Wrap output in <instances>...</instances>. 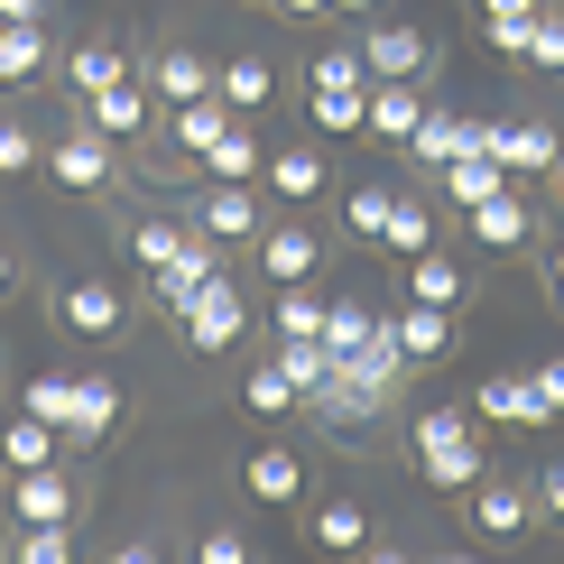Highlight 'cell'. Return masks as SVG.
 Instances as JSON below:
<instances>
[{
    "label": "cell",
    "instance_id": "cell-52",
    "mask_svg": "<svg viewBox=\"0 0 564 564\" xmlns=\"http://www.w3.org/2000/svg\"><path fill=\"white\" fill-rule=\"evenodd\" d=\"M555 185H564V167H555Z\"/></svg>",
    "mask_w": 564,
    "mask_h": 564
},
{
    "label": "cell",
    "instance_id": "cell-14",
    "mask_svg": "<svg viewBox=\"0 0 564 564\" xmlns=\"http://www.w3.org/2000/svg\"><path fill=\"white\" fill-rule=\"evenodd\" d=\"M250 260H260V278H269V288H296V278H315V269H324V241H315L305 223H260Z\"/></svg>",
    "mask_w": 564,
    "mask_h": 564
},
{
    "label": "cell",
    "instance_id": "cell-10",
    "mask_svg": "<svg viewBox=\"0 0 564 564\" xmlns=\"http://www.w3.org/2000/svg\"><path fill=\"white\" fill-rule=\"evenodd\" d=\"M463 519H473V536H490V546H509V536H528L536 528V490H519V481H473L463 490Z\"/></svg>",
    "mask_w": 564,
    "mask_h": 564
},
{
    "label": "cell",
    "instance_id": "cell-18",
    "mask_svg": "<svg viewBox=\"0 0 564 564\" xmlns=\"http://www.w3.org/2000/svg\"><path fill=\"white\" fill-rule=\"evenodd\" d=\"M241 490L260 509H296V490H305V463H296V444H250V463H241Z\"/></svg>",
    "mask_w": 564,
    "mask_h": 564
},
{
    "label": "cell",
    "instance_id": "cell-51",
    "mask_svg": "<svg viewBox=\"0 0 564 564\" xmlns=\"http://www.w3.org/2000/svg\"><path fill=\"white\" fill-rule=\"evenodd\" d=\"M546 278H555V305H564V250H555V269H546Z\"/></svg>",
    "mask_w": 564,
    "mask_h": 564
},
{
    "label": "cell",
    "instance_id": "cell-2",
    "mask_svg": "<svg viewBox=\"0 0 564 564\" xmlns=\"http://www.w3.org/2000/svg\"><path fill=\"white\" fill-rule=\"evenodd\" d=\"M46 315H56L75 343H121L139 324V296L121 288V278H65V288L46 296Z\"/></svg>",
    "mask_w": 564,
    "mask_h": 564
},
{
    "label": "cell",
    "instance_id": "cell-34",
    "mask_svg": "<svg viewBox=\"0 0 564 564\" xmlns=\"http://www.w3.org/2000/svg\"><path fill=\"white\" fill-rule=\"evenodd\" d=\"M241 408L260 416V426H278V416H296L305 398H296V380H288L278 361H260V370H241Z\"/></svg>",
    "mask_w": 564,
    "mask_h": 564
},
{
    "label": "cell",
    "instance_id": "cell-49",
    "mask_svg": "<svg viewBox=\"0 0 564 564\" xmlns=\"http://www.w3.org/2000/svg\"><path fill=\"white\" fill-rule=\"evenodd\" d=\"M278 10H288V19H324V0H278Z\"/></svg>",
    "mask_w": 564,
    "mask_h": 564
},
{
    "label": "cell",
    "instance_id": "cell-23",
    "mask_svg": "<svg viewBox=\"0 0 564 564\" xmlns=\"http://www.w3.org/2000/svg\"><path fill=\"white\" fill-rule=\"evenodd\" d=\"M426 111H435L426 84H370V139H380V149H408Z\"/></svg>",
    "mask_w": 564,
    "mask_h": 564
},
{
    "label": "cell",
    "instance_id": "cell-35",
    "mask_svg": "<svg viewBox=\"0 0 564 564\" xmlns=\"http://www.w3.org/2000/svg\"><path fill=\"white\" fill-rule=\"evenodd\" d=\"M0 555H10V564H75V528H56V519L19 528V519H10V536H0Z\"/></svg>",
    "mask_w": 564,
    "mask_h": 564
},
{
    "label": "cell",
    "instance_id": "cell-7",
    "mask_svg": "<svg viewBox=\"0 0 564 564\" xmlns=\"http://www.w3.org/2000/svg\"><path fill=\"white\" fill-rule=\"evenodd\" d=\"M260 223H269V195H260V185H204V195H195V231H204L214 250L260 241Z\"/></svg>",
    "mask_w": 564,
    "mask_h": 564
},
{
    "label": "cell",
    "instance_id": "cell-29",
    "mask_svg": "<svg viewBox=\"0 0 564 564\" xmlns=\"http://www.w3.org/2000/svg\"><path fill=\"white\" fill-rule=\"evenodd\" d=\"M473 149H481V121H454V111H426L416 139H408L416 167H444V158H473Z\"/></svg>",
    "mask_w": 564,
    "mask_h": 564
},
{
    "label": "cell",
    "instance_id": "cell-36",
    "mask_svg": "<svg viewBox=\"0 0 564 564\" xmlns=\"http://www.w3.org/2000/svg\"><path fill=\"white\" fill-rule=\"evenodd\" d=\"M519 65L528 75H564V0H546V10L519 29Z\"/></svg>",
    "mask_w": 564,
    "mask_h": 564
},
{
    "label": "cell",
    "instance_id": "cell-3",
    "mask_svg": "<svg viewBox=\"0 0 564 564\" xmlns=\"http://www.w3.org/2000/svg\"><path fill=\"white\" fill-rule=\"evenodd\" d=\"M37 167L56 176L65 195H93V204H102L111 185H121V158H111V139L93 130L84 111H75V121H65V130H56V139H46V149H37Z\"/></svg>",
    "mask_w": 564,
    "mask_h": 564
},
{
    "label": "cell",
    "instance_id": "cell-50",
    "mask_svg": "<svg viewBox=\"0 0 564 564\" xmlns=\"http://www.w3.org/2000/svg\"><path fill=\"white\" fill-rule=\"evenodd\" d=\"M324 10H343V19H361V10H380V0H324Z\"/></svg>",
    "mask_w": 564,
    "mask_h": 564
},
{
    "label": "cell",
    "instance_id": "cell-32",
    "mask_svg": "<svg viewBox=\"0 0 564 564\" xmlns=\"http://www.w3.org/2000/svg\"><path fill=\"white\" fill-rule=\"evenodd\" d=\"M305 111H315L334 139H370V84H315Z\"/></svg>",
    "mask_w": 564,
    "mask_h": 564
},
{
    "label": "cell",
    "instance_id": "cell-15",
    "mask_svg": "<svg viewBox=\"0 0 564 564\" xmlns=\"http://www.w3.org/2000/svg\"><path fill=\"white\" fill-rule=\"evenodd\" d=\"M473 416H481V426H555L528 370H490V380L473 389Z\"/></svg>",
    "mask_w": 564,
    "mask_h": 564
},
{
    "label": "cell",
    "instance_id": "cell-1",
    "mask_svg": "<svg viewBox=\"0 0 564 564\" xmlns=\"http://www.w3.org/2000/svg\"><path fill=\"white\" fill-rule=\"evenodd\" d=\"M408 463L426 473V490H473L490 463H481V416L473 408H426V416H408Z\"/></svg>",
    "mask_w": 564,
    "mask_h": 564
},
{
    "label": "cell",
    "instance_id": "cell-37",
    "mask_svg": "<svg viewBox=\"0 0 564 564\" xmlns=\"http://www.w3.org/2000/svg\"><path fill=\"white\" fill-rule=\"evenodd\" d=\"M324 305L334 296H315V278L278 288V343H324Z\"/></svg>",
    "mask_w": 564,
    "mask_h": 564
},
{
    "label": "cell",
    "instance_id": "cell-8",
    "mask_svg": "<svg viewBox=\"0 0 564 564\" xmlns=\"http://www.w3.org/2000/svg\"><path fill=\"white\" fill-rule=\"evenodd\" d=\"M56 84V29L46 19H0V93Z\"/></svg>",
    "mask_w": 564,
    "mask_h": 564
},
{
    "label": "cell",
    "instance_id": "cell-4",
    "mask_svg": "<svg viewBox=\"0 0 564 564\" xmlns=\"http://www.w3.org/2000/svg\"><path fill=\"white\" fill-rule=\"evenodd\" d=\"M481 158H490L509 185H536V176L564 167V130H555V121H481Z\"/></svg>",
    "mask_w": 564,
    "mask_h": 564
},
{
    "label": "cell",
    "instance_id": "cell-12",
    "mask_svg": "<svg viewBox=\"0 0 564 564\" xmlns=\"http://www.w3.org/2000/svg\"><path fill=\"white\" fill-rule=\"evenodd\" d=\"M361 56H370V84H426L435 37H426V29H408V19H389V29H370V37H361Z\"/></svg>",
    "mask_w": 564,
    "mask_h": 564
},
{
    "label": "cell",
    "instance_id": "cell-22",
    "mask_svg": "<svg viewBox=\"0 0 564 564\" xmlns=\"http://www.w3.org/2000/svg\"><path fill=\"white\" fill-rule=\"evenodd\" d=\"M324 185H334L324 149H269L260 158V195H278V204H305V195H324Z\"/></svg>",
    "mask_w": 564,
    "mask_h": 564
},
{
    "label": "cell",
    "instance_id": "cell-45",
    "mask_svg": "<svg viewBox=\"0 0 564 564\" xmlns=\"http://www.w3.org/2000/svg\"><path fill=\"white\" fill-rule=\"evenodd\" d=\"M528 380H536V398H546V416H564V351H546Z\"/></svg>",
    "mask_w": 564,
    "mask_h": 564
},
{
    "label": "cell",
    "instance_id": "cell-5",
    "mask_svg": "<svg viewBox=\"0 0 564 564\" xmlns=\"http://www.w3.org/2000/svg\"><path fill=\"white\" fill-rule=\"evenodd\" d=\"M176 334H185V351H231V343L250 334V296L231 288V269H223V278H204V288L185 296Z\"/></svg>",
    "mask_w": 564,
    "mask_h": 564
},
{
    "label": "cell",
    "instance_id": "cell-19",
    "mask_svg": "<svg viewBox=\"0 0 564 564\" xmlns=\"http://www.w3.org/2000/svg\"><path fill=\"white\" fill-rule=\"evenodd\" d=\"M241 121V111H223V93H204V102H176V111H158V130H167V149L185 158V167H195L204 149H214V139Z\"/></svg>",
    "mask_w": 564,
    "mask_h": 564
},
{
    "label": "cell",
    "instance_id": "cell-43",
    "mask_svg": "<svg viewBox=\"0 0 564 564\" xmlns=\"http://www.w3.org/2000/svg\"><path fill=\"white\" fill-rule=\"evenodd\" d=\"M315 84H370V56L361 46H315Z\"/></svg>",
    "mask_w": 564,
    "mask_h": 564
},
{
    "label": "cell",
    "instance_id": "cell-39",
    "mask_svg": "<svg viewBox=\"0 0 564 564\" xmlns=\"http://www.w3.org/2000/svg\"><path fill=\"white\" fill-rule=\"evenodd\" d=\"M19 408H29V416H46V426L65 435V416H75V380H65V370H37V380L19 389Z\"/></svg>",
    "mask_w": 564,
    "mask_h": 564
},
{
    "label": "cell",
    "instance_id": "cell-46",
    "mask_svg": "<svg viewBox=\"0 0 564 564\" xmlns=\"http://www.w3.org/2000/svg\"><path fill=\"white\" fill-rule=\"evenodd\" d=\"M536 519L564 528V463H546V473H536Z\"/></svg>",
    "mask_w": 564,
    "mask_h": 564
},
{
    "label": "cell",
    "instance_id": "cell-25",
    "mask_svg": "<svg viewBox=\"0 0 564 564\" xmlns=\"http://www.w3.org/2000/svg\"><path fill=\"white\" fill-rule=\"evenodd\" d=\"M473 241H481V250H528V241H536V214H528L519 185H500L490 204H473Z\"/></svg>",
    "mask_w": 564,
    "mask_h": 564
},
{
    "label": "cell",
    "instance_id": "cell-40",
    "mask_svg": "<svg viewBox=\"0 0 564 564\" xmlns=\"http://www.w3.org/2000/svg\"><path fill=\"white\" fill-rule=\"evenodd\" d=\"M536 10H546V0H481V37L500 46V56H519V29H528Z\"/></svg>",
    "mask_w": 564,
    "mask_h": 564
},
{
    "label": "cell",
    "instance_id": "cell-26",
    "mask_svg": "<svg viewBox=\"0 0 564 564\" xmlns=\"http://www.w3.org/2000/svg\"><path fill=\"white\" fill-rule=\"evenodd\" d=\"M204 278H223V250H214V241H204V231H195V250H185L176 269H158V278H149V305H158V315L176 324V315H185V296H195Z\"/></svg>",
    "mask_w": 564,
    "mask_h": 564
},
{
    "label": "cell",
    "instance_id": "cell-21",
    "mask_svg": "<svg viewBox=\"0 0 564 564\" xmlns=\"http://www.w3.org/2000/svg\"><path fill=\"white\" fill-rule=\"evenodd\" d=\"M214 93H223V111L260 121V111L278 102V65H269V56H223V65H214Z\"/></svg>",
    "mask_w": 564,
    "mask_h": 564
},
{
    "label": "cell",
    "instance_id": "cell-17",
    "mask_svg": "<svg viewBox=\"0 0 564 564\" xmlns=\"http://www.w3.org/2000/svg\"><path fill=\"white\" fill-rule=\"evenodd\" d=\"M121 75H139V56H130L121 37H84L75 56H56V84L75 93V102H84V93H102V84H121Z\"/></svg>",
    "mask_w": 564,
    "mask_h": 564
},
{
    "label": "cell",
    "instance_id": "cell-9",
    "mask_svg": "<svg viewBox=\"0 0 564 564\" xmlns=\"http://www.w3.org/2000/svg\"><path fill=\"white\" fill-rule=\"evenodd\" d=\"M380 324H389V343L408 351V370H435V361H454V343H463V334H454V315H444V305H416V296H398Z\"/></svg>",
    "mask_w": 564,
    "mask_h": 564
},
{
    "label": "cell",
    "instance_id": "cell-20",
    "mask_svg": "<svg viewBox=\"0 0 564 564\" xmlns=\"http://www.w3.org/2000/svg\"><path fill=\"white\" fill-rule=\"evenodd\" d=\"M408 296H416V305H444V315H463V305H473V269H463L454 250H416V260H408Z\"/></svg>",
    "mask_w": 564,
    "mask_h": 564
},
{
    "label": "cell",
    "instance_id": "cell-42",
    "mask_svg": "<svg viewBox=\"0 0 564 564\" xmlns=\"http://www.w3.org/2000/svg\"><path fill=\"white\" fill-rule=\"evenodd\" d=\"M278 370L296 380V398H315L324 380H334V351H324V343H278Z\"/></svg>",
    "mask_w": 564,
    "mask_h": 564
},
{
    "label": "cell",
    "instance_id": "cell-16",
    "mask_svg": "<svg viewBox=\"0 0 564 564\" xmlns=\"http://www.w3.org/2000/svg\"><path fill=\"white\" fill-rule=\"evenodd\" d=\"M111 426H121V380L84 370V380H75V416H65V444L93 454V444H111Z\"/></svg>",
    "mask_w": 564,
    "mask_h": 564
},
{
    "label": "cell",
    "instance_id": "cell-38",
    "mask_svg": "<svg viewBox=\"0 0 564 564\" xmlns=\"http://www.w3.org/2000/svg\"><path fill=\"white\" fill-rule=\"evenodd\" d=\"M389 204H398V185H351V195H343V231L380 250V223H389Z\"/></svg>",
    "mask_w": 564,
    "mask_h": 564
},
{
    "label": "cell",
    "instance_id": "cell-28",
    "mask_svg": "<svg viewBox=\"0 0 564 564\" xmlns=\"http://www.w3.org/2000/svg\"><path fill=\"white\" fill-rule=\"evenodd\" d=\"M500 185H509V176L490 167L481 149H473V158H444V167H435V195L454 204V214H473V204H490V195H500Z\"/></svg>",
    "mask_w": 564,
    "mask_h": 564
},
{
    "label": "cell",
    "instance_id": "cell-6",
    "mask_svg": "<svg viewBox=\"0 0 564 564\" xmlns=\"http://www.w3.org/2000/svg\"><path fill=\"white\" fill-rule=\"evenodd\" d=\"M0 509H10L19 528H37V519H56V528H84V490L65 463H37V473H10L0 481Z\"/></svg>",
    "mask_w": 564,
    "mask_h": 564
},
{
    "label": "cell",
    "instance_id": "cell-30",
    "mask_svg": "<svg viewBox=\"0 0 564 564\" xmlns=\"http://www.w3.org/2000/svg\"><path fill=\"white\" fill-rule=\"evenodd\" d=\"M380 250L389 260H416V250H435V195H398L389 223H380Z\"/></svg>",
    "mask_w": 564,
    "mask_h": 564
},
{
    "label": "cell",
    "instance_id": "cell-41",
    "mask_svg": "<svg viewBox=\"0 0 564 564\" xmlns=\"http://www.w3.org/2000/svg\"><path fill=\"white\" fill-rule=\"evenodd\" d=\"M37 149H46V139L19 121V111H0V185H10V176H37Z\"/></svg>",
    "mask_w": 564,
    "mask_h": 564
},
{
    "label": "cell",
    "instance_id": "cell-24",
    "mask_svg": "<svg viewBox=\"0 0 564 564\" xmlns=\"http://www.w3.org/2000/svg\"><path fill=\"white\" fill-rule=\"evenodd\" d=\"M260 158H269V149H260V130H250V121H231L214 149L195 158V176H204V185H260Z\"/></svg>",
    "mask_w": 564,
    "mask_h": 564
},
{
    "label": "cell",
    "instance_id": "cell-44",
    "mask_svg": "<svg viewBox=\"0 0 564 564\" xmlns=\"http://www.w3.org/2000/svg\"><path fill=\"white\" fill-rule=\"evenodd\" d=\"M195 564H250V536L241 528H195Z\"/></svg>",
    "mask_w": 564,
    "mask_h": 564
},
{
    "label": "cell",
    "instance_id": "cell-27",
    "mask_svg": "<svg viewBox=\"0 0 564 564\" xmlns=\"http://www.w3.org/2000/svg\"><path fill=\"white\" fill-rule=\"evenodd\" d=\"M56 454H65V435L46 426V416H29V408L0 416V473H37V463H56Z\"/></svg>",
    "mask_w": 564,
    "mask_h": 564
},
{
    "label": "cell",
    "instance_id": "cell-11",
    "mask_svg": "<svg viewBox=\"0 0 564 564\" xmlns=\"http://www.w3.org/2000/svg\"><path fill=\"white\" fill-rule=\"evenodd\" d=\"M139 84H149L158 111L204 102V93H214V56H204V46H158V56H139Z\"/></svg>",
    "mask_w": 564,
    "mask_h": 564
},
{
    "label": "cell",
    "instance_id": "cell-13",
    "mask_svg": "<svg viewBox=\"0 0 564 564\" xmlns=\"http://www.w3.org/2000/svg\"><path fill=\"white\" fill-rule=\"evenodd\" d=\"M75 111H84V121L102 130V139H149V130H158V102H149V84H139V75L102 84V93H84Z\"/></svg>",
    "mask_w": 564,
    "mask_h": 564
},
{
    "label": "cell",
    "instance_id": "cell-31",
    "mask_svg": "<svg viewBox=\"0 0 564 564\" xmlns=\"http://www.w3.org/2000/svg\"><path fill=\"white\" fill-rule=\"evenodd\" d=\"M121 250L158 278V269H176L185 250H195V231H185V223H167V214H149V223H130V231H121Z\"/></svg>",
    "mask_w": 564,
    "mask_h": 564
},
{
    "label": "cell",
    "instance_id": "cell-47",
    "mask_svg": "<svg viewBox=\"0 0 564 564\" xmlns=\"http://www.w3.org/2000/svg\"><path fill=\"white\" fill-rule=\"evenodd\" d=\"M10 288H19V250L0 241V296H10Z\"/></svg>",
    "mask_w": 564,
    "mask_h": 564
},
{
    "label": "cell",
    "instance_id": "cell-48",
    "mask_svg": "<svg viewBox=\"0 0 564 564\" xmlns=\"http://www.w3.org/2000/svg\"><path fill=\"white\" fill-rule=\"evenodd\" d=\"M0 19H46V0H0Z\"/></svg>",
    "mask_w": 564,
    "mask_h": 564
},
{
    "label": "cell",
    "instance_id": "cell-33",
    "mask_svg": "<svg viewBox=\"0 0 564 564\" xmlns=\"http://www.w3.org/2000/svg\"><path fill=\"white\" fill-rule=\"evenodd\" d=\"M305 536H315L324 555H361V546H370L380 528H370V509H361V500H324V509H315V528H305Z\"/></svg>",
    "mask_w": 564,
    "mask_h": 564
},
{
    "label": "cell",
    "instance_id": "cell-53",
    "mask_svg": "<svg viewBox=\"0 0 564 564\" xmlns=\"http://www.w3.org/2000/svg\"><path fill=\"white\" fill-rule=\"evenodd\" d=\"M269 10H278V0H269Z\"/></svg>",
    "mask_w": 564,
    "mask_h": 564
}]
</instances>
